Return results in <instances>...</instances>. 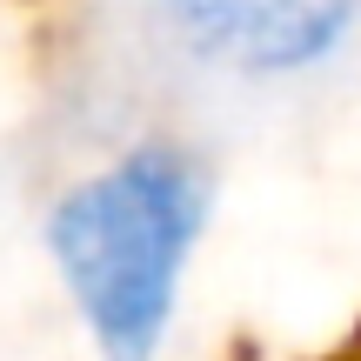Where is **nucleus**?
Segmentation results:
<instances>
[{
	"label": "nucleus",
	"instance_id": "obj_1",
	"mask_svg": "<svg viewBox=\"0 0 361 361\" xmlns=\"http://www.w3.org/2000/svg\"><path fill=\"white\" fill-rule=\"evenodd\" d=\"M214 221V168L180 134H134L47 201L40 247L101 361H161Z\"/></svg>",
	"mask_w": 361,
	"mask_h": 361
},
{
	"label": "nucleus",
	"instance_id": "obj_2",
	"mask_svg": "<svg viewBox=\"0 0 361 361\" xmlns=\"http://www.w3.org/2000/svg\"><path fill=\"white\" fill-rule=\"evenodd\" d=\"M154 13L194 67L247 87L328 74L361 34V0H154Z\"/></svg>",
	"mask_w": 361,
	"mask_h": 361
}]
</instances>
